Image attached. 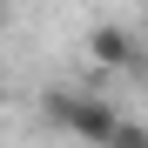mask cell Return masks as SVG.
Instances as JSON below:
<instances>
[{"label":"cell","instance_id":"obj_1","mask_svg":"<svg viewBox=\"0 0 148 148\" xmlns=\"http://www.w3.org/2000/svg\"><path fill=\"white\" fill-rule=\"evenodd\" d=\"M47 114H54V128H67L74 141H88V148H101L114 135V121H121L101 94H88V88H54V94H47Z\"/></svg>","mask_w":148,"mask_h":148},{"label":"cell","instance_id":"obj_2","mask_svg":"<svg viewBox=\"0 0 148 148\" xmlns=\"http://www.w3.org/2000/svg\"><path fill=\"white\" fill-rule=\"evenodd\" d=\"M88 61L101 67V74H128V67L141 61V47H135L128 27H94V34H88Z\"/></svg>","mask_w":148,"mask_h":148},{"label":"cell","instance_id":"obj_3","mask_svg":"<svg viewBox=\"0 0 148 148\" xmlns=\"http://www.w3.org/2000/svg\"><path fill=\"white\" fill-rule=\"evenodd\" d=\"M101 148H148V135L135 128V121H114V135H108Z\"/></svg>","mask_w":148,"mask_h":148},{"label":"cell","instance_id":"obj_4","mask_svg":"<svg viewBox=\"0 0 148 148\" xmlns=\"http://www.w3.org/2000/svg\"><path fill=\"white\" fill-rule=\"evenodd\" d=\"M0 14H7V0H0Z\"/></svg>","mask_w":148,"mask_h":148}]
</instances>
